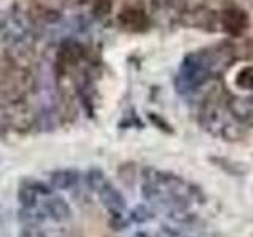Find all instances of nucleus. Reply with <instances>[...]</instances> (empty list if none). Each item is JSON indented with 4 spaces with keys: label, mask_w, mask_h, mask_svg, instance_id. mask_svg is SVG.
Returning a JSON list of instances; mask_svg holds the SVG:
<instances>
[{
    "label": "nucleus",
    "mask_w": 253,
    "mask_h": 237,
    "mask_svg": "<svg viewBox=\"0 0 253 237\" xmlns=\"http://www.w3.org/2000/svg\"><path fill=\"white\" fill-rule=\"evenodd\" d=\"M229 52L223 47H212L187 54L176 76V87L180 93H192L226 67Z\"/></svg>",
    "instance_id": "obj_1"
},
{
    "label": "nucleus",
    "mask_w": 253,
    "mask_h": 237,
    "mask_svg": "<svg viewBox=\"0 0 253 237\" xmlns=\"http://www.w3.org/2000/svg\"><path fill=\"white\" fill-rule=\"evenodd\" d=\"M201 123L204 128L211 131L212 134L225 138L228 141H237L245 134V130H244L245 123L237 120L228 106L223 109L220 105L211 103V105H208L203 109Z\"/></svg>",
    "instance_id": "obj_2"
},
{
    "label": "nucleus",
    "mask_w": 253,
    "mask_h": 237,
    "mask_svg": "<svg viewBox=\"0 0 253 237\" xmlns=\"http://www.w3.org/2000/svg\"><path fill=\"white\" fill-rule=\"evenodd\" d=\"M98 198H100L101 204L105 205L111 213H122V210L126 207L125 196L119 192L111 182H106L105 187L100 190Z\"/></svg>",
    "instance_id": "obj_3"
},
{
    "label": "nucleus",
    "mask_w": 253,
    "mask_h": 237,
    "mask_svg": "<svg viewBox=\"0 0 253 237\" xmlns=\"http://www.w3.org/2000/svg\"><path fill=\"white\" fill-rule=\"evenodd\" d=\"M221 24H223V29L229 35H241L249 26V18L242 10L228 8L221 14Z\"/></svg>",
    "instance_id": "obj_4"
},
{
    "label": "nucleus",
    "mask_w": 253,
    "mask_h": 237,
    "mask_svg": "<svg viewBox=\"0 0 253 237\" xmlns=\"http://www.w3.org/2000/svg\"><path fill=\"white\" fill-rule=\"evenodd\" d=\"M43 212L54 221H67L73 215L70 204L60 196H52L43 202Z\"/></svg>",
    "instance_id": "obj_5"
},
{
    "label": "nucleus",
    "mask_w": 253,
    "mask_h": 237,
    "mask_svg": "<svg viewBox=\"0 0 253 237\" xmlns=\"http://www.w3.org/2000/svg\"><path fill=\"white\" fill-rule=\"evenodd\" d=\"M117 21L122 24L124 27L130 30H142L147 27L149 19L146 13L139 10V8H125L117 16Z\"/></svg>",
    "instance_id": "obj_6"
},
{
    "label": "nucleus",
    "mask_w": 253,
    "mask_h": 237,
    "mask_svg": "<svg viewBox=\"0 0 253 237\" xmlns=\"http://www.w3.org/2000/svg\"><path fill=\"white\" fill-rule=\"evenodd\" d=\"M229 111L242 123H253V97L233 98L228 103Z\"/></svg>",
    "instance_id": "obj_7"
},
{
    "label": "nucleus",
    "mask_w": 253,
    "mask_h": 237,
    "mask_svg": "<svg viewBox=\"0 0 253 237\" xmlns=\"http://www.w3.org/2000/svg\"><path fill=\"white\" fill-rule=\"evenodd\" d=\"M84 57V46L81 43L75 41V40H68L63 41L59 51V65H75L78 60Z\"/></svg>",
    "instance_id": "obj_8"
},
{
    "label": "nucleus",
    "mask_w": 253,
    "mask_h": 237,
    "mask_svg": "<svg viewBox=\"0 0 253 237\" xmlns=\"http://www.w3.org/2000/svg\"><path fill=\"white\" fill-rule=\"evenodd\" d=\"M79 182V174L73 169H57L49 174V184L52 188L70 190Z\"/></svg>",
    "instance_id": "obj_9"
},
{
    "label": "nucleus",
    "mask_w": 253,
    "mask_h": 237,
    "mask_svg": "<svg viewBox=\"0 0 253 237\" xmlns=\"http://www.w3.org/2000/svg\"><path fill=\"white\" fill-rule=\"evenodd\" d=\"M85 182H87V185H89V188L92 190V192H100V190L105 187V184L108 182L106 176L103 174L101 169L98 168H92L87 171L85 174Z\"/></svg>",
    "instance_id": "obj_10"
},
{
    "label": "nucleus",
    "mask_w": 253,
    "mask_h": 237,
    "mask_svg": "<svg viewBox=\"0 0 253 237\" xmlns=\"http://www.w3.org/2000/svg\"><path fill=\"white\" fill-rule=\"evenodd\" d=\"M18 199H19L22 207H26V209H35L37 204H38V193H35L30 187H27L26 184H24L18 190Z\"/></svg>",
    "instance_id": "obj_11"
},
{
    "label": "nucleus",
    "mask_w": 253,
    "mask_h": 237,
    "mask_svg": "<svg viewBox=\"0 0 253 237\" xmlns=\"http://www.w3.org/2000/svg\"><path fill=\"white\" fill-rule=\"evenodd\" d=\"M236 85L242 90H250L253 92V65L250 67H244L237 71L236 79H234Z\"/></svg>",
    "instance_id": "obj_12"
},
{
    "label": "nucleus",
    "mask_w": 253,
    "mask_h": 237,
    "mask_svg": "<svg viewBox=\"0 0 253 237\" xmlns=\"http://www.w3.org/2000/svg\"><path fill=\"white\" fill-rule=\"evenodd\" d=\"M46 213L44 212H35V209H26L22 207L19 210V220L24 223V226L30 225H40L42 221H44Z\"/></svg>",
    "instance_id": "obj_13"
},
{
    "label": "nucleus",
    "mask_w": 253,
    "mask_h": 237,
    "mask_svg": "<svg viewBox=\"0 0 253 237\" xmlns=\"http://www.w3.org/2000/svg\"><path fill=\"white\" fill-rule=\"evenodd\" d=\"M154 218L152 210H149L146 205H136L131 212H130V220L134 223H146Z\"/></svg>",
    "instance_id": "obj_14"
},
{
    "label": "nucleus",
    "mask_w": 253,
    "mask_h": 237,
    "mask_svg": "<svg viewBox=\"0 0 253 237\" xmlns=\"http://www.w3.org/2000/svg\"><path fill=\"white\" fill-rule=\"evenodd\" d=\"M206 0H171V5L180 11H196L204 5Z\"/></svg>",
    "instance_id": "obj_15"
},
{
    "label": "nucleus",
    "mask_w": 253,
    "mask_h": 237,
    "mask_svg": "<svg viewBox=\"0 0 253 237\" xmlns=\"http://www.w3.org/2000/svg\"><path fill=\"white\" fill-rule=\"evenodd\" d=\"M113 10V3L111 0H93L92 5V11L97 18H103V16H108Z\"/></svg>",
    "instance_id": "obj_16"
},
{
    "label": "nucleus",
    "mask_w": 253,
    "mask_h": 237,
    "mask_svg": "<svg viewBox=\"0 0 253 237\" xmlns=\"http://www.w3.org/2000/svg\"><path fill=\"white\" fill-rule=\"evenodd\" d=\"M212 161L215 163L220 169H223L225 172L231 174V176H242L244 171L237 169V166L234 163H231L229 160H226V158H212Z\"/></svg>",
    "instance_id": "obj_17"
},
{
    "label": "nucleus",
    "mask_w": 253,
    "mask_h": 237,
    "mask_svg": "<svg viewBox=\"0 0 253 237\" xmlns=\"http://www.w3.org/2000/svg\"><path fill=\"white\" fill-rule=\"evenodd\" d=\"M119 176H121V180L125 185H133L134 182V166L131 163H125L119 168Z\"/></svg>",
    "instance_id": "obj_18"
},
{
    "label": "nucleus",
    "mask_w": 253,
    "mask_h": 237,
    "mask_svg": "<svg viewBox=\"0 0 253 237\" xmlns=\"http://www.w3.org/2000/svg\"><path fill=\"white\" fill-rule=\"evenodd\" d=\"M24 184H26L27 187H30V188L34 190L35 193H38V195H44V196H47V195H51V192H52V187H51V185L43 184V182H38V180H26Z\"/></svg>",
    "instance_id": "obj_19"
},
{
    "label": "nucleus",
    "mask_w": 253,
    "mask_h": 237,
    "mask_svg": "<svg viewBox=\"0 0 253 237\" xmlns=\"http://www.w3.org/2000/svg\"><path fill=\"white\" fill-rule=\"evenodd\" d=\"M149 120L152 122L158 130H162V131H165V133H172V128L169 126V123L166 122V120H163L162 117H158L157 114L150 113V114H149Z\"/></svg>",
    "instance_id": "obj_20"
},
{
    "label": "nucleus",
    "mask_w": 253,
    "mask_h": 237,
    "mask_svg": "<svg viewBox=\"0 0 253 237\" xmlns=\"http://www.w3.org/2000/svg\"><path fill=\"white\" fill-rule=\"evenodd\" d=\"M21 237H47V236L38 225H30L22 229Z\"/></svg>",
    "instance_id": "obj_21"
},
{
    "label": "nucleus",
    "mask_w": 253,
    "mask_h": 237,
    "mask_svg": "<svg viewBox=\"0 0 253 237\" xmlns=\"http://www.w3.org/2000/svg\"><path fill=\"white\" fill-rule=\"evenodd\" d=\"M111 226H113V229H117V231H121V229H125L126 226H128V221L124 220L122 213H111Z\"/></svg>",
    "instance_id": "obj_22"
},
{
    "label": "nucleus",
    "mask_w": 253,
    "mask_h": 237,
    "mask_svg": "<svg viewBox=\"0 0 253 237\" xmlns=\"http://www.w3.org/2000/svg\"><path fill=\"white\" fill-rule=\"evenodd\" d=\"M133 237H149V234H146V233H142V231H139V233H136Z\"/></svg>",
    "instance_id": "obj_23"
}]
</instances>
